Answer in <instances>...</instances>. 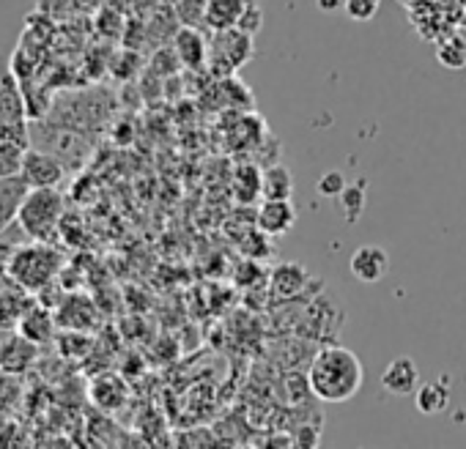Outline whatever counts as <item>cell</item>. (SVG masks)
I'll return each mask as SVG.
<instances>
[{
  "label": "cell",
  "mask_w": 466,
  "mask_h": 449,
  "mask_svg": "<svg viewBox=\"0 0 466 449\" xmlns=\"http://www.w3.org/2000/svg\"><path fill=\"white\" fill-rule=\"evenodd\" d=\"M308 283H310V274L302 264H280L272 272V294H278L280 299L299 296Z\"/></svg>",
  "instance_id": "cell-15"
},
{
  "label": "cell",
  "mask_w": 466,
  "mask_h": 449,
  "mask_svg": "<svg viewBox=\"0 0 466 449\" xmlns=\"http://www.w3.org/2000/svg\"><path fill=\"white\" fill-rule=\"evenodd\" d=\"M264 23H267L264 9L256 4V0H250L248 9L242 12V17H239V23H237V28H242V31H245V34H250V36H258V34H261V28H264Z\"/></svg>",
  "instance_id": "cell-27"
},
{
  "label": "cell",
  "mask_w": 466,
  "mask_h": 449,
  "mask_svg": "<svg viewBox=\"0 0 466 449\" xmlns=\"http://www.w3.org/2000/svg\"><path fill=\"white\" fill-rule=\"evenodd\" d=\"M31 189H34V186L25 181L23 173L0 178V234H4V231L9 228V224L20 216L23 203L28 200Z\"/></svg>",
  "instance_id": "cell-10"
},
{
  "label": "cell",
  "mask_w": 466,
  "mask_h": 449,
  "mask_svg": "<svg viewBox=\"0 0 466 449\" xmlns=\"http://www.w3.org/2000/svg\"><path fill=\"white\" fill-rule=\"evenodd\" d=\"M381 386L390 392V394H398V397H406V394H414L417 386H420V367L414 364L411 356H398L392 359L384 373H381Z\"/></svg>",
  "instance_id": "cell-13"
},
{
  "label": "cell",
  "mask_w": 466,
  "mask_h": 449,
  "mask_svg": "<svg viewBox=\"0 0 466 449\" xmlns=\"http://www.w3.org/2000/svg\"><path fill=\"white\" fill-rule=\"evenodd\" d=\"M256 222L264 236H283L297 224V208H294L291 197L289 200H264Z\"/></svg>",
  "instance_id": "cell-11"
},
{
  "label": "cell",
  "mask_w": 466,
  "mask_h": 449,
  "mask_svg": "<svg viewBox=\"0 0 466 449\" xmlns=\"http://www.w3.org/2000/svg\"><path fill=\"white\" fill-rule=\"evenodd\" d=\"M56 321L61 329H77V332H86L94 326V307L88 299H80V296H66L58 310H56Z\"/></svg>",
  "instance_id": "cell-16"
},
{
  "label": "cell",
  "mask_w": 466,
  "mask_h": 449,
  "mask_svg": "<svg viewBox=\"0 0 466 449\" xmlns=\"http://www.w3.org/2000/svg\"><path fill=\"white\" fill-rule=\"evenodd\" d=\"M294 195V175L286 165H269L261 173V197L264 200H289Z\"/></svg>",
  "instance_id": "cell-19"
},
{
  "label": "cell",
  "mask_w": 466,
  "mask_h": 449,
  "mask_svg": "<svg viewBox=\"0 0 466 449\" xmlns=\"http://www.w3.org/2000/svg\"><path fill=\"white\" fill-rule=\"evenodd\" d=\"M316 6H319V12H324V15H329V12H343L346 0H316Z\"/></svg>",
  "instance_id": "cell-30"
},
{
  "label": "cell",
  "mask_w": 466,
  "mask_h": 449,
  "mask_svg": "<svg viewBox=\"0 0 466 449\" xmlns=\"http://www.w3.org/2000/svg\"><path fill=\"white\" fill-rule=\"evenodd\" d=\"M36 354H39L36 343H31L20 332H12L4 337V343H0V370L9 375H23L34 367Z\"/></svg>",
  "instance_id": "cell-8"
},
{
  "label": "cell",
  "mask_w": 466,
  "mask_h": 449,
  "mask_svg": "<svg viewBox=\"0 0 466 449\" xmlns=\"http://www.w3.org/2000/svg\"><path fill=\"white\" fill-rule=\"evenodd\" d=\"M56 329H58L56 315H53L47 307H42V304L25 307V313H23L20 321H17V332L25 334V337H28L31 343H36L39 348L47 345V343H53V340L58 337Z\"/></svg>",
  "instance_id": "cell-12"
},
{
  "label": "cell",
  "mask_w": 466,
  "mask_h": 449,
  "mask_svg": "<svg viewBox=\"0 0 466 449\" xmlns=\"http://www.w3.org/2000/svg\"><path fill=\"white\" fill-rule=\"evenodd\" d=\"M349 269L351 274L365 283V285H373V283H381L390 272V255L384 247H376V244H365L360 250H354L351 261H349Z\"/></svg>",
  "instance_id": "cell-9"
},
{
  "label": "cell",
  "mask_w": 466,
  "mask_h": 449,
  "mask_svg": "<svg viewBox=\"0 0 466 449\" xmlns=\"http://www.w3.org/2000/svg\"><path fill=\"white\" fill-rule=\"evenodd\" d=\"M365 381L362 362L354 351L343 345H327L321 348L308 370V386L310 394L324 403H346L351 400Z\"/></svg>",
  "instance_id": "cell-1"
},
{
  "label": "cell",
  "mask_w": 466,
  "mask_h": 449,
  "mask_svg": "<svg viewBox=\"0 0 466 449\" xmlns=\"http://www.w3.org/2000/svg\"><path fill=\"white\" fill-rule=\"evenodd\" d=\"M414 405L425 416L441 414L450 405V381H447V375L436 378V381H428V384H420L417 392H414Z\"/></svg>",
  "instance_id": "cell-17"
},
{
  "label": "cell",
  "mask_w": 466,
  "mask_h": 449,
  "mask_svg": "<svg viewBox=\"0 0 466 449\" xmlns=\"http://www.w3.org/2000/svg\"><path fill=\"white\" fill-rule=\"evenodd\" d=\"M58 348L66 359H80L88 348H91V340L86 334H80L77 329H66L61 337H58Z\"/></svg>",
  "instance_id": "cell-25"
},
{
  "label": "cell",
  "mask_w": 466,
  "mask_h": 449,
  "mask_svg": "<svg viewBox=\"0 0 466 449\" xmlns=\"http://www.w3.org/2000/svg\"><path fill=\"white\" fill-rule=\"evenodd\" d=\"M176 17L187 28H200L206 25V0H178L173 6Z\"/></svg>",
  "instance_id": "cell-24"
},
{
  "label": "cell",
  "mask_w": 466,
  "mask_h": 449,
  "mask_svg": "<svg viewBox=\"0 0 466 449\" xmlns=\"http://www.w3.org/2000/svg\"><path fill=\"white\" fill-rule=\"evenodd\" d=\"M91 397H94V403H96L99 408L116 411V408H121L124 400H127V386H124L118 378H99V381L94 384V389H91Z\"/></svg>",
  "instance_id": "cell-21"
},
{
  "label": "cell",
  "mask_w": 466,
  "mask_h": 449,
  "mask_svg": "<svg viewBox=\"0 0 466 449\" xmlns=\"http://www.w3.org/2000/svg\"><path fill=\"white\" fill-rule=\"evenodd\" d=\"M379 9H381V0H346V6H343L346 17L354 20V23L373 20L379 15Z\"/></svg>",
  "instance_id": "cell-26"
},
{
  "label": "cell",
  "mask_w": 466,
  "mask_h": 449,
  "mask_svg": "<svg viewBox=\"0 0 466 449\" xmlns=\"http://www.w3.org/2000/svg\"><path fill=\"white\" fill-rule=\"evenodd\" d=\"M173 53H176L178 64L187 66V69H200L208 61L206 39L198 34V28H187V25L181 31H176V36H173Z\"/></svg>",
  "instance_id": "cell-14"
},
{
  "label": "cell",
  "mask_w": 466,
  "mask_h": 449,
  "mask_svg": "<svg viewBox=\"0 0 466 449\" xmlns=\"http://www.w3.org/2000/svg\"><path fill=\"white\" fill-rule=\"evenodd\" d=\"M365 203H368V186H365V181L346 184V189L340 192V208H343L346 224L360 222V216H362V211H365Z\"/></svg>",
  "instance_id": "cell-22"
},
{
  "label": "cell",
  "mask_w": 466,
  "mask_h": 449,
  "mask_svg": "<svg viewBox=\"0 0 466 449\" xmlns=\"http://www.w3.org/2000/svg\"><path fill=\"white\" fill-rule=\"evenodd\" d=\"M66 165L50 154V151H42V148H28L25 151V159H23V175L25 181L34 186V189H47V186H58L64 178H66Z\"/></svg>",
  "instance_id": "cell-7"
},
{
  "label": "cell",
  "mask_w": 466,
  "mask_h": 449,
  "mask_svg": "<svg viewBox=\"0 0 466 449\" xmlns=\"http://www.w3.org/2000/svg\"><path fill=\"white\" fill-rule=\"evenodd\" d=\"M267 444H269V446H297V441H294V435H291V433L269 435V438H267Z\"/></svg>",
  "instance_id": "cell-31"
},
{
  "label": "cell",
  "mask_w": 466,
  "mask_h": 449,
  "mask_svg": "<svg viewBox=\"0 0 466 449\" xmlns=\"http://www.w3.org/2000/svg\"><path fill=\"white\" fill-rule=\"evenodd\" d=\"M436 61L444 69H450V72L466 69V39L461 34H450V36L439 39V45H436Z\"/></svg>",
  "instance_id": "cell-20"
},
{
  "label": "cell",
  "mask_w": 466,
  "mask_h": 449,
  "mask_svg": "<svg viewBox=\"0 0 466 449\" xmlns=\"http://www.w3.org/2000/svg\"><path fill=\"white\" fill-rule=\"evenodd\" d=\"M31 145L56 154L66 167H83L91 156V140L80 129L61 124V121H53L47 115L34 118Z\"/></svg>",
  "instance_id": "cell-3"
},
{
  "label": "cell",
  "mask_w": 466,
  "mask_h": 449,
  "mask_svg": "<svg viewBox=\"0 0 466 449\" xmlns=\"http://www.w3.org/2000/svg\"><path fill=\"white\" fill-rule=\"evenodd\" d=\"M319 438H321V430H319V427L310 430V424H302V427L294 433L297 446H319Z\"/></svg>",
  "instance_id": "cell-29"
},
{
  "label": "cell",
  "mask_w": 466,
  "mask_h": 449,
  "mask_svg": "<svg viewBox=\"0 0 466 449\" xmlns=\"http://www.w3.org/2000/svg\"><path fill=\"white\" fill-rule=\"evenodd\" d=\"M28 115H31V110H28L20 77L12 69L0 66V137L31 148Z\"/></svg>",
  "instance_id": "cell-5"
},
{
  "label": "cell",
  "mask_w": 466,
  "mask_h": 449,
  "mask_svg": "<svg viewBox=\"0 0 466 449\" xmlns=\"http://www.w3.org/2000/svg\"><path fill=\"white\" fill-rule=\"evenodd\" d=\"M250 0H206V25L211 31L237 28Z\"/></svg>",
  "instance_id": "cell-18"
},
{
  "label": "cell",
  "mask_w": 466,
  "mask_h": 449,
  "mask_svg": "<svg viewBox=\"0 0 466 449\" xmlns=\"http://www.w3.org/2000/svg\"><path fill=\"white\" fill-rule=\"evenodd\" d=\"M25 145L0 137V178L4 175H17L23 173V159H25Z\"/></svg>",
  "instance_id": "cell-23"
},
{
  "label": "cell",
  "mask_w": 466,
  "mask_h": 449,
  "mask_svg": "<svg viewBox=\"0 0 466 449\" xmlns=\"http://www.w3.org/2000/svg\"><path fill=\"white\" fill-rule=\"evenodd\" d=\"M61 214H64V197H61L58 186L31 189V195L23 203V211L17 216V224L23 228V234L31 236L34 242L50 244L58 234Z\"/></svg>",
  "instance_id": "cell-4"
},
{
  "label": "cell",
  "mask_w": 466,
  "mask_h": 449,
  "mask_svg": "<svg viewBox=\"0 0 466 449\" xmlns=\"http://www.w3.org/2000/svg\"><path fill=\"white\" fill-rule=\"evenodd\" d=\"M61 264L64 258L56 247H50L47 242H34V244L17 247L6 258V272L17 288L28 294H42L58 277Z\"/></svg>",
  "instance_id": "cell-2"
},
{
  "label": "cell",
  "mask_w": 466,
  "mask_h": 449,
  "mask_svg": "<svg viewBox=\"0 0 466 449\" xmlns=\"http://www.w3.org/2000/svg\"><path fill=\"white\" fill-rule=\"evenodd\" d=\"M253 39L250 34H245L242 28H225V31H214L211 39V75L214 77H230L237 69H242L250 58H253Z\"/></svg>",
  "instance_id": "cell-6"
},
{
  "label": "cell",
  "mask_w": 466,
  "mask_h": 449,
  "mask_svg": "<svg viewBox=\"0 0 466 449\" xmlns=\"http://www.w3.org/2000/svg\"><path fill=\"white\" fill-rule=\"evenodd\" d=\"M343 189H346V178L340 170H327L319 178V195H324V197H340Z\"/></svg>",
  "instance_id": "cell-28"
}]
</instances>
